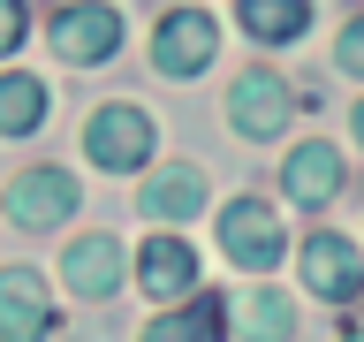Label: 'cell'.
I'll return each mask as SVG.
<instances>
[{"instance_id": "6da1fadb", "label": "cell", "mask_w": 364, "mask_h": 342, "mask_svg": "<svg viewBox=\"0 0 364 342\" xmlns=\"http://www.w3.org/2000/svg\"><path fill=\"white\" fill-rule=\"evenodd\" d=\"M46 38H53L61 61H84V68H91V61H107L114 46H122V8H107V0H76V8L53 16Z\"/></svg>"}, {"instance_id": "7a4b0ae2", "label": "cell", "mask_w": 364, "mask_h": 342, "mask_svg": "<svg viewBox=\"0 0 364 342\" xmlns=\"http://www.w3.org/2000/svg\"><path fill=\"white\" fill-rule=\"evenodd\" d=\"M84 145H91L99 167H114V175H122V167H144V160H152V114L129 107V99H122V107H99L91 130H84Z\"/></svg>"}, {"instance_id": "3957f363", "label": "cell", "mask_w": 364, "mask_h": 342, "mask_svg": "<svg viewBox=\"0 0 364 342\" xmlns=\"http://www.w3.org/2000/svg\"><path fill=\"white\" fill-rule=\"evenodd\" d=\"M220 244H228V259L235 266H250V274H266V266H281V221H273V205L266 198H235L220 213Z\"/></svg>"}, {"instance_id": "277c9868", "label": "cell", "mask_w": 364, "mask_h": 342, "mask_svg": "<svg viewBox=\"0 0 364 342\" xmlns=\"http://www.w3.org/2000/svg\"><path fill=\"white\" fill-rule=\"evenodd\" d=\"M68 213H76V182L61 167H23L8 182V221L16 228H61Z\"/></svg>"}, {"instance_id": "5b68a950", "label": "cell", "mask_w": 364, "mask_h": 342, "mask_svg": "<svg viewBox=\"0 0 364 342\" xmlns=\"http://www.w3.org/2000/svg\"><path fill=\"white\" fill-rule=\"evenodd\" d=\"M228 114H235V130L243 137H273V130H289L296 122V91L273 76V68H250L243 84L228 91Z\"/></svg>"}, {"instance_id": "8992f818", "label": "cell", "mask_w": 364, "mask_h": 342, "mask_svg": "<svg viewBox=\"0 0 364 342\" xmlns=\"http://www.w3.org/2000/svg\"><path fill=\"white\" fill-rule=\"evenodd\" d=\"M53 335V304H46V281L31 266L0 274V342H46Z\"/></svg>"}, {"instance_id": "52a82bcc", "label": "cell", "mask_w": 364, "mask_h": 342, "mask_svg": "<svg viewBox=\"0 0 364 342\" xmlns=\"http://www.w3.org/2000/svg\"><path fill=\"white\" fill-rule=\"evenodd\" d=\"M304 281H311L326 304H349L364 289V259L349 236H304Z\"/></svg>"}, {"instance_id": "ba28073f", "label": "cell", "mask_w": 364, "mask_h": 342, "mask_svg": "<svg viewBox=\"0 0 364 342\" xmlns=\"http://www.w3.org/2000/svg\"><path fill=\"white\" fill-rule=\"evenodd\" d=\"M152 61L167 68V76H198V68L213 61V16H198V8H175V16L152 31Z\"/></svg>"}, {"instance_id": "9c48e42d", "label": "cell", "mask_w": 364, "mask_h": 342, "mask_svg": "<svg viewBox=\"0 0 364 342\" xmlns=\"http://www.w3.org/2000/svg\"><path fill=\"white\" fill-rule=\"evenodd\" d=\"M144 342H228V296L190 289V304L159 312L152 327H144Z\"/></svg>"}, {"instance_id": "30bf717a", "label": "cell", "mask_w": 364, "mask_h": 342, "mask_svg": "<svg viewBox=\"0 0 364 342\" xmlns=\"http://www.w3.org/2000/svg\"><path fill=\"white\" fill-rule=\"evenodd\" d=\"M61 281H68L76 296H107V289H122V236H84V244H68Z\"/></svg>"}, {"instance_id": "8fae6325", "label": "cell", "mask_w": 364, "mask_h": 342, "mask_svg": "<svg viewBox=\"0 0 364 342\" xmlns=\"http://www.w3.org/2000/svg\"><path fill=\"white\" fill-rule=\"evenodd\" d=\"M281 182H289V198H296V205H326V198L341 190V152L311 137V145H296V152H289Z\"/></svg>"}, {"instance_id": "7c38bea8", "label": "cell", "mask_w": 364, "mask_h": 342, "mask_svg": "<svg viewBox=\"0 0 364 342\" xmlns=\"http://www.w3.org/2000/svg\"><path fill=\"white\" fill-rule=\"evenodd\" d=\"M144 289L159 296V304H175V296H190L198 289V251L182 244V236H159V244H144Z\"/></svg>"}, {"instance_id": "4fadbf2b", "label": "cell", "mask_w": 364, "mask_h": 342, "mask_svg": "<svg viewBox=\"0 0 364 342\" xmlns=\"http://www.w3.org/2000/svg\"><path fill=\"white\" fill-rule=\"evenodd\" d=\"M205 205V175L198 167H159L152 182H144V213L152 221H190Z\"/></svg>"}, {"instance_id": "5bb4252c", "label": "cell", "mask_w": 364, "mask_h": 342, "mask_svg": "<svg viewBox=\"0 0 364 342\" xmlns=\"http://www.w3.org/2000/svg\"><path fill=\"white\" fill-rule=\"evenodd\" d=\"M235 8H243V31H250V38H266V46L296 38V31L311 23V0H235Z\"/></svg>"}, {"instance_id": "9a60e30c", "label": "cell", "mask_w": 364, "mask_h": 342, "mask_svg": "<svg viewBox=\"0 0 364 342\" xmlns=\"http://www.w3.org/2000/svg\"><path fill=\"white\" fill-rule=\"evenodd\" d=\"M46 122V84L38 76H0V137H31Z\"/></svg>"}, {"instance_id": "2e32d148", "label": "cell", "mask_w": 364, "mask_h": 342, "mask_svg": "<svg viewBox=\"0 0 364 342\" xmlns=\"http://www.w3.org/2000/svg\"><path fill=\"white\" fill-rule=\"evenodd\" d=\"M243 335H250V342H289V335H296L289 296H281V289H250V296H243Z\"/></svg>"}, {"instance_id": "e0dca14e", "label": "cell", "mask_w": 364, "mask_h": 342, "mask_svg": "<svg viewBox=\"0 0 364 342\" xmlns=\"http://www.w3.org/2000/svg\"><path fill=\"white\" fill-rule=\"evenodd\" d=\"M23 46V0H0V61Z\"/></svg>"}, {"instance_id": "ac0fdd59", "label": "cell", "mask_w": 364, "mask_h": 342, "mask_svg": "<svg viewBox=\"0 0 364 342\" xmlns=\"http://www.w3.org/2000/svg\"><path fill=\"white\" fill-rule=\"evenodd\" d=\"M341 68H357V76H364V16L341 31Z\"/></svg>"}, {"instance_id": "d6986e66", "label": "cell", "mask_w": 364, "mask_h": 342, "mask_svg": "<svg viewBox=\"0 0 364 342\" xmlns=\"http://www.w3.org/2000/svg\"><path fill=\"white\" fill-rule=\"evenodd\" d=\"M357 137H364V107H357Z\"/></svg>"}, {"instance_id": "ffe728a7", "label": "cell", "mask_w": 364, "mask_h": 342, "mask_svg": "<svg viewBox=\"0 0 364 342\" xmlns=\"http://www.w3.org/2000/svg\"><path fill=\"white\" fill-rule=\"evenodd\" d=\"M341 342H364V335H341Z\"/></svg>"}]
</instances>
